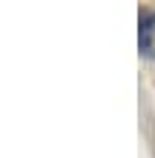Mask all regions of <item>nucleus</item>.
I'll return each instance as SVG.
<instances>
[{"instance_id": "1", "label": "nucleus", "mask_w": 155, "mask_h": 158, "mask_svg": "<svg viewBox=\"0 0 155 158\" xmlns=\"http://www.w3.org/2000/svg\"><path fill=\"white\" fill-rule=\"evenodd\" d=\"M152 32H155V12L144 9L141 12V50L146 53V56H152Z\"/></svg>"}]
</instances>
